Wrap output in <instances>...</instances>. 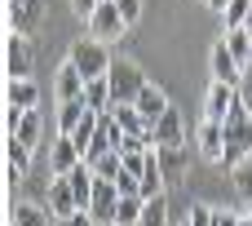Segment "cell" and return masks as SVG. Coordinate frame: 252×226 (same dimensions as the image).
<instances>
[{
    "instance_id": "6da1fadb",
    "label": "cell",
    "mask_w": 252,
    "mask_h": 226,
    "mask_svg": "<svg viewBox=\"0 0 252 226\" xmlns=\"http://www.w3.org/2000/svg\"><path fill=\"white\" fill-rule=\"evenodd\" d=\"M89 36L102 40V44H115V40L128 36V22H124V13L115 9V0H102V4L89 13Z\"/></svg>"
},
{
    "instance_id": "7a4b0ae2",
    "label": "cell",
    "mask_w": 252,
    "mask_h": 226,
    "mask_svg": "<svg viewBox=\"0 0 252 226\" xmlns=\"http://www.w3.org/2000/svg\"><path fill=\"white\" fill-rule=\"evenodd\" d=\"M66 62H75L84 80H97V75H106V71H111V53H106V44H102V40H93V36H89V40H75Z\"/></svg>"
},
{
    "instance_id": "3957f363",
    "label": "cell",
    "mask_w": 252,
    "mask_h": 226,
    "mask_svg": "<svg viewBox=\"0 0 252 226\" xmlns=\"http://www.w3.org/2000/svg\"><path fill=\"white\" fill-rule=\"evenodd\" d=\"M106 80H111V98H115V102H137V93L151 84V80H146L133 62H111Z\"/></svg>"
},
{
    "instance_id": "277c9868",
    "label": "cell",
    "mask_w": 252,
    "mask_h": 226,
    "mask_svg": "<svg viewBox=\"0 0 252 226\" xmlns=\"http://www.w3.org/2000/svg\"><path fill=\"white\" fill-rule=\"evenodd\" d=\"M31 67H35L31 40L18 36V31H9V40H4V71H9V80H13V75H31Z\"/></svg>"
},
{
    "instance_id": "5b68a950",
    "label": "cell",
    "mask_w": 252,
    "mask_h": 226,
    "mask_svg": "<svg viewBox=\"0 0 252 226\" xmlns=\"http://www.w3.org/2000/svg\"><path fill=\"white\" fill-rule=\"evenodd\" d=\"M115 209H120V187H115L111 178H97V187H93V204H89L93 222H97V226H115Z\"/></svg>"
},
{
    "instance_id": "8992f818",
    "label": "cell",
    "mask_w": 252,
    "mask_h": 226,
    "mask_svg": "<svg viewBox=\"0 0 252 226\" xmlns=\"http://www.w3.org/2000/svg\"><path fill=\"white\" fill-rule=\"evenodd\" d=\"M235 102H239V89L226 84V80H213V84L204 89V120H226Z\"/></svg>"
},
{
    "instance_id": "52a82bcc",
    "label": "cell",
    "mask_w": 252,
    "mask_h": 226,
    "mask_svg": "<svg viewBox=\"0 0 252 226\" xmlns=\"http://www.w3.org/2000/svg\"><path fill=\"white\" fill-rule=\"evenodd\" d=\"M4 107H13V111H35V107H40V84H35L31 75H13V80L4 84Z\"/></svg>"
},
{
    "instance_id": "ba28073f",
    "label": "cell",
    "mask_w": 252,
    "mask_h": 226,
    "mask_svg": "<svg viewBox=\"0 0 252 226\" xmlns=\"http://www.w3.org/2000/svg\"><path fill=\"white\" fill-rule=\"evenodd\" d=\"M49 213L62 222V218H71V213H80V200H75V191H71V178L66 173H53V182H49Z\"/></svg>"
},
{
    "instance_id": "9c48e42d",
    "label": "cell",
    "mask_w": 252,
    "mask_h": 226,
    "mask_svg": "<svg viewBox=\"0 0 252 226\" xmlns=\"http://www.w3.org/2000/svg\"><path fill=\"white\" fill-rule=\"evenodd\" d=\"M9 31H18V36H31L35 27H40V18H44V4L40 0H9Z\"/></svg>"
},
{
    "instance_id": "30bf717a",
    "label": "cell",
    "mask_w": 252,
    "mask_h": 226,
    "mask_svg": "<svg viewBox=\"0 0 252 226\" xmlns=\"http://www.w3.org/2000/svg\"><path fill=\"white\" fill-rule=\"evenodd\" d=\"M151 133H155V147H186V124H182V111H177V107H168V111L151 124Z\"/></svg>"
},
{
    "instance_id": "8fae6325",
    "label": "cell",
    "mask_w": 252,
    "mask_h": 226,
    "mask_svg": "<svg viewBox=\"0 0 252 226\" xmlns=\"http://www.w3.org/2000/svg\"><path fill=\"white\" fill-rule=\"evenodd\" d=\"M49 164H53V173H71L75 164H84L80 142H75L71 133H58V142H53V151H49Z\"/></svg>"
},
{
    "instance_id": "7c38bea8",
    "label": "cell",
    "mask_w": 252,
    "mask_h": 226,
    "mask_svg": "<svg viewBox=\"0 0 252 226\" xmlns=\"http://www.w3.org/2000/svg\"><path fill=\"white\" fill-rule=\"evenodd\" d=\"M208 62H213V80H226V84H235V89H239L244 67H239V58L226 49V40H221V44H213V58H208Z\"/></svg>"
},
{
    "instance_id": "4fadbf2b",
    "label": "cell",
    "mask_w": 252,
    "mask_h": 226,
    "mask_svg": "<svg viewBox=\"0 0 252 226\" xmlns=\"http://www.w3.org/2000/svg\"><path fill=\"white\" fill-rule=\"evenodd\" d=\"M84 89H89V80L80 75V67L62 62L58 67V102H84Z\"/></svg>"
},
{
    "instance_id": "5bb4252c",
    "label": "cell",
    "mask_w": 252,
    "mask_h": 226,
    "mask_svg": "<svg viewBox=\"0 0 252 226\" xmlns=\"http://www.w3.org/2000/svg\"><path fill=\"white\" fill-rule=\"evenodd\" d=\"M199 151H204V160L221 164V151H226V124L221 120H199Z\"/></svg>"
},
{
    "instance_id": "9a60e30c",
    "label": "cell",
    "mask_w": 252,
    "mask_h": 226,
    "mask_svg": "<svg viewBox=\"0 0 252 226\" xmlns=\"http://www.w3.org/2000/svg\"><path fill=\"white\" fill-rule=\"evenodd\" d=\"M155 155H159V169H164L168 187H177L186 178V147H155Z\"/></svg>"
},
{
    "instance_id": "2e32d148",
    "label": "cell",
    "mask_w": 252,
    "mask_h": 226,
    "mask_svg": "<svg viewBox=\"0 0 252 226\" xmlns=\"http://www.w3.org/2000/svg\"><path fill=\"white\" fill-rule=\"evenodd\" d=\"M137 111L146 115V124H155V120L168 111V98H164V89H159V84H146V89L137 93Z\"/></svg>"
},
{
    "instance_id": "e0dca14e",
    "label": "cell",
    "mask_w": 252,
    "mask_h": 226,
    "mask_svg": "<svg viewBox=\"0 0 252 226\" xmlns=\"http://www.w3.org/2000/svg\"><path fill=\"white\" fill-rule=\"evenodd\" d=\"M111 115H115V120H120V129H124V133H133V138L151 129V124H146V115L137 111V102H115V107H111Z\"/></svg>"
},
{
    "instance_id": "ac0fdd59",
    "label": "cell",
    "mask_w": 252,
    "mask_h": 226,
    "mask_svg": "<svg viewBox=\"0 0 252 226\" xmlns=\"http://www.w3.org/2000/svg\"><path fill=\"white\" fill-rule=\"evenodd\" d=\"M226 49L239 58L244 71L252 67V31H248V27H230V31H226Z\"/></svg>"
},
{
    "instance_id": "d6986e66",
    "label": "cell",
    "mask_w": 252,
    "mask_h": 226,
    "mask_svg": "<svg viewBox=\"0 0 252 226\" xmlns=\"http://www.w3.org/2000/svg\"><path fill=\"white\" fill-rule=\"evenodd\" d=\"M84 107H89V111H111V107H115V98H111V80H106V75L89 80V89H84Z\"/></svg>"
},
{
    "instance_id": "ffe728a7",
    "label": "cell",
    "mask_w": 252,
    "mask_h": 226,
    "mask_svg": "<svg viewBox=\"0 0 252 226\" xmlns=\"http://www.w3.org/2000/svg\"><path fill=\"white\" fill-rule=\"evenodd\" d=\"M84 164H89L97 178H111V182H115V178H120V169H124V155H120V151H102V155H89Z\"/></svg>"
},
{
    "instance_id": "44dd1931",
    "label": "cell",
    "mask_w": 252,
    "mask_h": 226,
    "mask_svg": "<svg viewBox=\"0 0 252 226\" xmlns=\"http://www.w3.org/2000/svg\"><path fill=\"white\" fill-rule=\"evenodd\" d=\"M142 209H146V195H120L115 226H137V222H142Z\"/></svg>"
},
{
    "instance_id": "7402d4cb",
    "label": "cell",
    "mask_w": 252,
    "mask_h": 226,
    "mask_svg": "<svg viewBox=\"0 0 252 226\" xmlns=\"http://www.w3.org/2000/svg\"><path fill=\"white\" fill-rule=\"evenodd\" d=\"M84 115H89L84 102H58V133H75Z\"/></svg>"
},
{
    "instance_id": "603a6c76",
    "label": "cell",
    "mask_w": 252,
    "mask_h": 226,
    "mask_svg": "<svg viewBox=\"0 0 252 226\" xmlns=\"http://www.w3.org/2000/svg\"><path fill=\"white\" fill-rule=\"evenodd\" d=\"M9 138H18V142H27V147H35V142H40V111H22V120H18V129H13Z\"/></svg>"
},
{
    "instance_id": "cb8c5ba5",
    "label": "cell",
    "mask_w": 252,
    "mask_h": 226,
    "mask_svg": "<svg viewBox=\"0 0 252 226\" xmlns=\"http://www.w3.org/2000/svg\"><path fill=\"white\" fill-rule=\"evenodd\" d=\"M9 218H13V226H49V209H35V204H18Z\"/></svg>"
},
{
    "instance_id": "d4e9b609",
    "label": "cell",
    "mask_w": 252,
    "mask_h": 226,
    "mask_svg": "<svg viewBox=\"0 0 252 226\" xmlns=\"http://www.w3.org/2000/svg\"><path fill=\"white\" fill-rule=\"evenodd\" d=\"M248 13H252V0H230L226 13H221V18H226V31H230V27H248Z\"/></svg>"
},
{
    "instance_id": "484cf974",
    "label": "cell",
    "mask_w": 252,
    "mask_h": 226,
    "mask_svg": "<svg viewBox=\"0 0 252 226\" xmlns=\"http://www.w3.org/2000/svg\"><path fill=\"white\" fill-rule=\"evenodd\" d=\"M137 226H168V209H164V195L159 200H146V209H142V222Z\"/></svg>"
},
{
    "instance_id": "4316f807",
    "label": "cell",
    "mask_w": 252,
    "mask_h": 226,
    "mask_svg": "<svg viewBox=\"0 0 252 226\" xmlns=\"http://www.w3.org/2000/svg\"><path fill=\"white\" fill-rule=\"evenodd\" d=\"M4 155H9L13 169H27V164H31V147L18 142V138H4Z\"/></svg>"
},
{
    "instance_id": "83f0119b",
    "label": "cell",
    "mask_w": 252,
    "mask_h": 226,
    "mask_svg": "<svg viewBox=\"0 0 252 226\" xmlns=\"http://www.w3.org/2000/svg\"><path fill=\"white\" fill-rule=\"evenodd\" d=\"M235 191H239V200H248V204H252V155L235 169Z\"/></svg>"
},
{
    "instance_id": "f1b7e54d",
    "label": "cell",
    "mask_w": 252,
    "mask_h": 226,
    "mask_svg": "<svg viewBox=\"0 0 252 226\" xmlns=\"http://www.w3.org/2000/svg\"><path fill=\"white\" fill-rule=\"evenodd\" d=\"M186 222H190V226H217V209H204V204H190Z\"/></svg>"
},
{
    "instance_id": "f546056e",
    "label": "cell",
    "mask_w": 252,
    "mask_h": 226,
    "mask_svg": "<svg viewBox=\"0 0 252 226\" xmlns=\"http://www.w3.org/2000/svg\"><path fill=\"white\" fill-rule=\"evenodd\" d=\"M115 9L124 13V22H128V27H133V22L142 18V0H115Z\"/></svg>"
},
{
    "instance_id": "4dcf8cb0",
    "label": "cell",
    "mask_w": 252,
    "mask_h": 226,
    "mask_svg": "<svg viewBox=\"0 0 252 226\" xmlns=\"http://www.w3.org/2000/svg\"><path fill=\"white\" fill-rule=\"evenodd\" d=\"M239 102L248 107V115H252V67L244 71V80H239Z\"/></svg>"
},
{
    "instance_id": "1f68e13d",
    "label": "cell",
    "mask_w": 252,
    "mask_h": 226,
    "mask_svg": "<svg viewBox=\"0 0 252 226\" xmlns=\"http://www.w3.org/2000/svg\"><path fill=\"white\" fill-rule=\"evenodd\" d=\"M244 222V213H235V209H217V226H239Z\"/></svg>"
},
{
    "instance_id": "d6a6232c",
    "label": "cell",
    "mask_w": 252,
    "mask_h": 226,
    "mask_svg": "<svg viewBox=\"0 0 252 226\" xmlns=\"http://www.w3.org/2000/svg\"><path fill=\"white\" fill-rule=\"evenodd\" d=\"M62 226H97V222H93V213H84V209H80V213L62 218Z\"/></svg>"
},
{
    "instance_id": "836d02e7",
    "label": "cell",
    "mask_w": 252,
    "mask_h": 226,
    "mask_svg": "<svg viewBox=\"0 0 252 226\" xmlns=\"http://www.w3.org/2000/svg\"><path fill=\"white\" fill-rule=\"evenodd\" d=\"M97 4H102V0H71V9H75V13H84V18H89Z\"/></svg>"
},
{
    "instance_id": "e575fe53",
    "label": "cell",
    "mask_w": 252,
    "mask_h": 226,
    "mask_svg": "<svg viewBox=\"0 0 252 226\" xmlns=\"http://www.w3.org/2000/svg\"><path fill=\"white\" fill-rule=\"evenodd\" d=\"M226 4H230V0H208V9H221V13H226Z\"/></svg>"
},
{
    "instance_id": "d590c367",
    "label": "cell",
    "mask_w": 252,
    "mask_h": 226,
    "mask_svg": "<svg viewBox=\"0 0 252 226\" xmlns=\"http://www.w3.org/2000/svg\"><path fill=\"white\" fill-rule=\"evenodd\" d=\"M248 31H252V13H248Z\"/></svg>"
},
{
    "instance_id": "8d00e7d4",
    "label": "cell",
    "mask_w": 252,
    "mask_h": 226,
    "mask_svg": "<svg viewBox=\"0 0 252 226\" xmlns=\"http://www.w3.org/2000/svg\"><path fill=\"white\" fill-rule=\"evenodd\" d=\"M177 226H190V222H177Z\"/></svg>"
},
{
    "instance_id": "74e56055",
    "label": "cell",
    "mask_w": 252,
    "mask_h": 226,
    "mask_svg": "<svg viewBox=\"0 0 252 226\" xmlns=\"http://www.w3.org/2000/svg\"><path fill=\"white\" fill-rule=\"evenodd\" d=\"M248 218H252V204H248Z\"/></svg>"
},
{
    "instance_id": "f35d334b",
    "label": "cell",
    "mask_w": 252,
    "mask_h": 226,
    "mask_svg": "<svg viewBox=\"0 0 252 226\" xmlns=\"http://www.w3.org/2000/svg\"><path fill=\"white\" fill-rule=\"evenodd\" d=\"M204 4H208V0H204Z\"/></svg>"
}]
</instances>
